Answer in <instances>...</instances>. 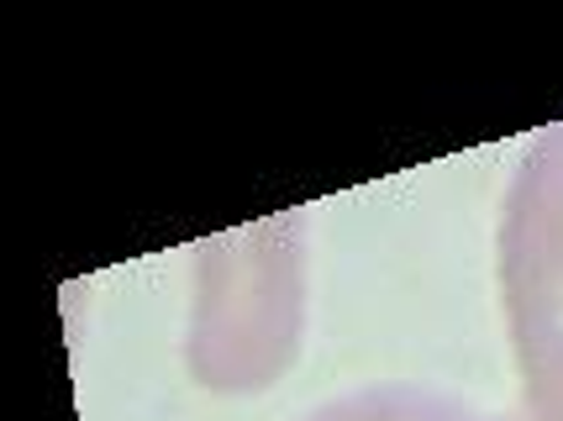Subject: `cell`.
Returning <instances> with one entry per match:
<instances>
[{
  "instance_id": "cell-1",
  "label": "cell",
  "mask_w": 563,
  "mask_h": 421,
  "mask_svg": "<svg viewBox=\"0 0 563 421\" xmlns=\"http://www.w3.org/2000/svg\"><path fill=\"white\" fill-rule=\"evenodd\" d=\"M306 343V217L221 232L196 248L185 369L211 396L274 390Z\"/></svg>"
},
{
  "instance_id": "cell-2",
  "label": "cell",
  "mask_w": 563,
  "mask_h": 421,
  "mask_svg": "<svg viewBox=\"0 0 563 421\" xmlns=\"http://www.w3.org/2000/svg\"><path fill=\"white\" fill-rule=\"evenodd\" d=\"M500 300L532 421H563V126L532 143L500 206Z\"/></svg>"
},
{
  "instance_id": "cell-3",
  "label": "cell",
  "mask_w": 563,
  "mask_h": 421,
  "mask_svg": "<svg viewBox=\"0 0 563 421\" xmlns=\"http://www.w3.org/2000/svg\"><path fill=\"white\" fill-rule=\"evenodd\" d=\"M300 421H500L459 396H442L427 385H364L347 396L321 400Z\"/></svg>"
}]
</instances>
